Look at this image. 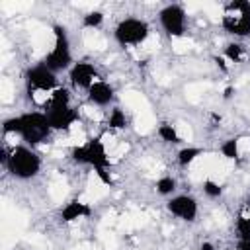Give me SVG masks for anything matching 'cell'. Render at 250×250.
Instances as JSON below:
<instances>
[{
  "instance_id": "obj_8",
  "label": "cell",
  "mask_w": 250,
  "mask_h": 250,
  "mask_svg": "<svg viewBox=\"0 0 250 250\" xmlns=\"http://www.w3.org/2000/svg\"><path fill=\"white\" fill-rule=\"evenodd\" d=\"M25 82H27V90H41V92H49V90H57V76L51 68H47L45 64H37L27 68L25 72Z\"/></svg>"
},
{
  "instance_id": "obj_25",
  "label": "cell",
  "mask_w": 250,
  "mask_h": 250,
  "mask_svg": "<svg viewBox=\"0 0 250 250\" xmlns=\"http://www.w3.org/2000/svg\"><path fill=\"white\" fill-rule=\"evenodd\" d=\"M199 250H217L211 242H201V246H199Z\"/></svg>"
},
{
  "instance_id": "obj_9",
  "label": "cell",
  "mask_w": 250,
  "mask_h": 250,
  "mask_svg": "<svg viewBox=\"0 0 250 250\" xmlns=\"http://www.w3.org/2000/svg\"><path fill=\"white\" fill-rule=\"evenodd\" d=\"M45 115L51 123V129L55 131H66L70 125L78 121V111L70 105H43Z\"/></svg>"
},
{
  "instance_id": "obj_18",
  "label": "cell",
  "mask_w": 250,
  "mask_h": 250,
  "mask_svg": "<svg viewBox=\"0 0 250 250\" xmlns=\"http://www.w3.org/2000/svg\"><path fill=\"white\" fill-rule=\"evenodd\" d=\"M156 191L160 195H172L176 191V180L172 176H162L158 182H156Z\"/></svg>"
},
{
  "instance_id": "obj_24",
  "label": "cell",
  "mask_w": 250,
  "mask_h": 250,
  "mask_svg": "<svg viewBox=\"0 0 250 250\" xmlns=\"http://www.w3.org/2000/svg\"><path fill=\"white\" fill-rule=\"evenodd\" d=\"M236 250H250V240H240Z\"/></svg>"
},
{
  "instance_id": "obj_27",
  "label": "cell",
  "mask_w": 250,
  "mask_h": 250,
  "mask_svg": "<svg viewBox=\"0 0 250 250\" xmlns=\"http://www.w3.org/2000/svg\"><path fill=\"white\" fill-rule=\"evenodd\" d=\"M232 92H234L232 88H227V90H225V98H230V96H232Z\"/></svg>"
},
{
  "instance_id": "obj_10",
  "label": "cell",
  "mask_w": 250,
  "mask_h": 250,
  "mask_svg": "<svg viewBox=\"0 0 250 250\" xmlns=\"http://www.w3.org/2000/svg\"><path fill=\"white\" fill-rule=\"evenodd\" d=\"M166 209L174 217H178L182 221H188V223L195 221V217H197V201L191 195H176V197L168 199Z\"/></svg>"
},
{
  "instance_id": "obj_12",
  "label": "cell",
  "mask_w": 250,
  "mask_h": 250,
  "mask_svg": "<svg viewBox=\"0 0 250 250\" xmlns=\"http://www.w3.org/2000/svg\"><path fill=\"white\" fill-rule=\"evenodd\" d=\"M88 100L96 105H107L113 100V88L104 80H96L88 88Z\"/></svg>"
},
{
  "instance_id": "obj_3",
  "label": "cell",
  "mask_w": 250,
  "mask_h": 250,
  "mask_svg": "<svg viewBox=\"0 0 250 250\" xmlns=\"http://www.w3.org/2000/svg\"><path fill=\"white\" fill-rule=\"evenodd\" d=\"M51 123L45 111H27L20 115V137L29 145H39L49 139Z\"/></svg>"
},
{
  "instance_id": "obj_5",
  "label": "cell",
  "mask_w": 250,
  "mask_h": 250,
  "mask_svg": "<svg viewBox=\"0 0 250 250\" xmlns=\"http://www.w3.org/2000/svg\"><path fill=\"white\" fill-rule=\"evenodd\" d=\"M53 33H55V47L45 57L43 64L51 68L53 72H57V70H64L70 66L72 55H70V43L66 37V29L62 25H53Z\"/></svg>"
},
{
  "instance_id": "obj_16",
  "label": "cell",
  "mask_w": 250,
  "mask_h": 250,
  "mask_svg": "<svg viewBox=\"0 0 250 250\" xmlns=\"http://www.w3.org/2000/svg\"><path fill=\"white\" fill-rule=\"evenodd\" d=\"M68 102H70V92L66 88H57L51 94L49 102H45V105H68Z\"/></svg>"
},
{
  "instance_id": "obj_7",
  "label": "cell",
  "mask_w": 250,
  "mask_h": 250,
  "mask_svg": "<svg viewBox=\"0 0 250 250\" xmlns=\"http://www.w3.org/2000/svg\"><path fill=\"white\" fill-rule=\"evenodd\" d=\"M160 25L170 37H182L186 31V12L178 4H170L160 10Z\"/></svg>"
},
{
  "instance_id": "obj_1",
  "label": "cell",
  "mask_w": 250,
  "mask_h": 250,
  "mask_svg": "<svg viewBox=\"0 0 250 250\" xmlns=\"http://www.w3.org/2000/svg\"><path fill=\"white\" fill-rule=\"evenodd\" d=\"M70 158L76 162V164H88L96 170L98 178L105 184V186H113V180L107 172L109 168V156L105 152V146L102 143L100 137H94V139H88L84 145L80 146H74L70 150Z\"/></svg>"
},
{
  "instance_id": "obj_2",
  "label": "cell",
  "mask_w": 250,
  "mask_h": 250,
  "mask_svg": "<svg viewBox=\"0 0 250 250\" xmlns=\"http://www.w3.org/2000/svg\"><path fill=\"white\" fill-rule=\"evenodd\" d=\"M6 168L14 178L29 180V178L37 176V172L41 170V158L33 148L20 145V146H14L10 150Z\"/></svg>"
},
{
  "instance_id": "obj_14",
  "label": "cell",
  "mask_w": 250,
  "mask_h": 250,
  "mask_svg": "<svg viewBox=\"0 0 250 250\" xmlns=\"http://www.w3.org/2000/svg\"><path fill=\"white\" fill-rule=\"evenodd\" d=\"M205 150L203 148H199V146H186V148H182L180 152H178V164L180 166H188V164H191L199 154H203Z\"/></svg>"
},
{
  "instance_id": "obj_19",
  "label": "cell",
  "mask_w": 250,
  "mask_h": 250,
  "mask_svg": "<svg viewBox=\"0 0 250 250\" xmlns=\"http://www.w3.org/2000/svg\"><path fill=\"white\" fill-rule=\"evenodd\" d=\"M107 125H109L111 129H123V127L127 125L125 113H123L119 107H113L111 113H109V117H107Z\"/></svg>"
},
{
  "instance_id": "obj_23",
  "label": "cell",
  "mask_w": 250,
  "mask_h": 250,
  "mask_svg": "<svg viewBox=\"0 0 250 250\" xmlns=\"http://www.w3.org/2000/svg\"><path fill=\"white\" fill-rule=\"evenodd\" d=\"M203 193H205L207 197L215 199V197H219V195L223 193V186L217 184V182H213V180H205V182H203Z\"/></svg>"
},
{
  "instance_id": "obj_11",
  "label": "cell",
  "mask_w": 250,
  "mask_h": 250,
  "mask_svg": "<svg viewBox=\"0 0 250 250\" xmlns=\"http://www.w3.org/2000/svg\"><path fill=\"white\" fill-rule=\"evenodd\" d=\"M68 76H70V82H72L74 86H78V88H86V90H88V88L96 82L98 72H96V68H94L92 62L80 61V62H74V64L70 66Z\"/></svg>"
},
{
  "instance_id": "obj_15",
  "label": "cell",
  "mask_w": 250,
  "mask_h": 250,
  "mask_svg": "<svg viewBox=\"0 0 250 250\" xmlns=\"http://www.w3.org/2000/svg\"><path fill=\"white\" fill-rule=\"evenodd\" d=\"M158 137L164 141V143H170V145H178L182 139H180V135H178V131L170 125V123H162L160 127H158Z\"/></svg>"
},
{
  "instance_id": "obj_20",
  "label": "cell",
  "mask_w": 250,
  "mask_h": 250,
  "mask_svg": "<svg viewBox=\"0 0 250 250\" xmlns=\"http://www.w3.org/2000/svg\"><path fill=\"white\" fill-rule=\"evenodd\" d=\"M225 55H227L229 61H232V62H240L242 57H244V47L238 45V43H229V45L225 47Z\"/></svg>"
},
{
  "instance_id": "obj_26",
  "label": "cell",
  "mask_w": 250,
  "mask_h": 250,
  "mask_svg": "<svg viewBox=\"0 0 250 250\" xmlns=\"http://www.w3.org/2000/svg\"><path fill=\"white\" fill-rule=\"evenodd\" d=\"M215 62H217V64H219V66H221L223 70H227V66H225V61H223V59H219V57H215Z\"/></svg>"
},
{
  "instance_id": "obj_6",
  "label": "cell",
  "mask_w": 250,
  "mask_h": 250,
  "mask_svg": "<svg viewBox=\"0 0 250 250\" xmlns=\"http://www.w3.org/2000/svg\"><path fill=\"white\" fill-rule=\"evenodd\" d=\"M148 23L139 18H125L117 23L113 35L119 45H139L148 37Z\"/></svg>"
},
{
  "instance_id": "obj_21",
  "label": "cell",
  "mask_w": 250,
  "mask_h": 250,
  "mask_svg": "<svg viewBox=\"0 0 250 250\" xmlns=\"http://www.w3.org/2000/svg\"><path fill=\"white\" fill-rule=\"evenodd\" d=\"M236 232H238L240 240H250V217L240 215L236 219Z\"/></svg>"
},
{
  "instance_id": "obj_4",
  "label": "cell",
  "mask_w": 250,
  "mask_h": 250,
  "mask_svg": "<svg viewBox=\"0 0 250 250\" xmlns=\"http://www.w3.org/2000/svg\"><path fill=\"white\" fill-rule=\"evenodd\" d=\"M221 23L229 33H232L236 37L250 35V2L234 0V2L227 4Z\"/></svg>"
},
{
  "instance_id": "obj_17",
  "label": "cell",
  "mask_w": 250,
  "mask_h": 250,
  "mask_svg": "<svg viewBox=\"0 0 250 250\" xmlns=\"http://www.w3.org/2000/svg\"><path fill=\"white\" fill-rule=\"evenodd\" d=\"M221 154H223L225 158L236 160V158H238V137L227 139V141L221 145Z\"/></svg>"
},
{
  "instance_id": "obj_22",
  "label": "cell",
  "mask_w": 250,
  "mask_h": 250,
  "mask_svg": "<svg viewBox=\"0 0 250 250\" xmlns=\"http://www.w3.org/2000/svg\"><path fill=\"white\" fill-rule=\"evenodd\" d=\"M102 21H104V14H102L100 10L88 12V14L84 16V20H82L84 27H100V25H102Z\"/></svg>"
},
{
  "instance_id": "obj_13",
  "label": "cell",
  "mask_w": 250,
  "mask_h": 250,
  "mask_svg": "<svg viewBox=\"0 0 250 250\" xmlns=\"http://www.w3.org/2000/svg\"><path fill=\"white\" fill-rule=\"evenodd\" d=\"M90 213H92L90 205H86V203H82V201L74 199V201H70V203H66V205L62 207V211H61V219H62V221H66V223H70V221H76V219L88 217Z\"/></svg>"
}]
</instances>
